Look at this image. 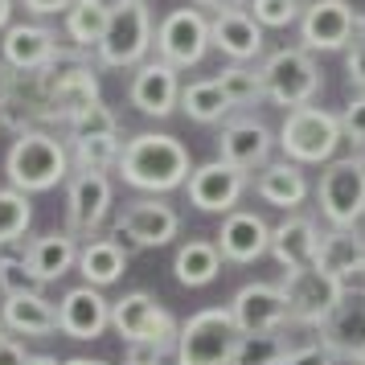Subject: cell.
Masks as SVG:
<instances>
[{"label": "cell", "instance_id": "1", "mask_svg": "<svg viewBox=\"0 0 365 365\" xmlns=\"http://www.w3.org/2000/svg\"><path fill=\"white\" fill-rule=\"evenodd\" d=\"M119 177L132 185V189H144V193H173L189 181V148H185L177 135L168 132H140L132 135L123 152H119Z\"/></svg>", "mask_w": 365, "mask_h": 365}, {"label": "cell", "instance_id": "2", "mask_svg": "<svg viewBox=\"0 0 365 365\" xmlns=\"http://www.w3.org/2000/svg\"><path fill=\"white\" fill-rule=\"evenodd\" d=\"M4 177L17 193H46L53 185L70 177V148L66 140L50 128H34V132L13 135L9 156H4Z\"/></svg>", "mask_w": 365, "mask_h": 365}, {"label": "cell", "instance_id": "3", "mask_svg": "<svg viewBox=\"0 0 365 365\" xmlns=\"http://www.w3.org/2000/svg\"><path fill=\"white\" fill-rule=\"evenodd\" d=\"M152 41H156V21L148 0H111V17L103 41L95 46V58L107 70H135L148 62Z\"/></svg>", "mask_w": 365, "mask_h": 365}, {"label": "cell", "instance_id": "4", "mask_svg": "<svg viewBox=\"0 0 365 365\" xmlns=\"http://www.w3.org/2000/svg\"><path fill=\"white\" fill-rule=\"evenodd\" d=\"M341 115L324 107H296L279 123V148L292 165H329L332 152L341 148Z\"/></svg>", "mask_w": 365, "mask_h": 365}, {"label": "cell", "instance_id": "5", "mask_svg": "<svg viewBox=\"0 0 365 365\" xmlns=\"http://www.w3.org/2000/svg\"><path fill=\"white\" fill-rule=\"evenodd\" d=\"M238 324L230 308H201L181 324L173 361L177 365H230L238 349Z\"/></svg>", "mask_w": 365, "mask_h": 365}, {"label": "cell", "instance_id": "6", "mask_svg": "<svg viewBox=\"0 0 365 365\" xmlns=\"http://www.w3.org/2000/svg\"><path fill=\"white\" fill-rule=\"evenodd\" d=\"M316 201L332 230H357L365 217V152L329 160L316 185Z\"/></svg>", "mask_w": 365, "mask_h": 365}, {"label": "cell", "instance_id": "7", "mask_svg": "<svg viewBox=\"0 0 365 365\" xmlns=\"http://www.w3.org/2000/svg\"><path fill=\"white\" fill-rule=\"evenodd\" d=\"M259 74H263L267 103L287 107V111L308 107V103L320 95V86H324V74H320L316 58L304 50V46H283V50L267 53Z\"/></svg>", "mask_w": 365, "mask_h": 365}, {"label": "cell", "instance_id": "8", "mask_svg": "<svg viewBox=\"0 0 365 365\" xmlns=\"http://www.w3.org/2000/svg\"><path fill=\"white\" fill-rule=\"evenodd\" d=\"M41 123H53L50 111V70L17 74L0 70V128L4 132H34Z\"/></svg>", "mask_w": 365, "mask_h": 365}, {"label": "cell", "instance_id": "9", "mask_svg": "<svg viewBox=\"0 0 365 365\" xmlns=\"http://www.w3.org/2000/svg\"><path fill=\"white\" fill-rule=\"evenodd\" d=\"M283 296H287V324H304V329H320L341 304L349 283L336 275L320 271V267H299V271H283Z\"/></svg>", "mask_w": 365, "mask_h": 365}, {"label": "cell", "instance_id": "10", "mask_svg": "<svg viewBox=\"0 0 365 365\" xmlns=\"http://www.w3.org/2000/svg\"><path fill=\"white\" fill-rule=\"evenodd\" d=\"M365 37V13L349 0H308L299 17V41L308 53H336Z\"/></svg>", "mask_w": 365, "mask_h": 365}, {"label": "cell", "instance_id": "11", "mask_svg": "<svg viewBox=\"0 0 365 365\" xmlns=\"http://www.w3.org/2000/svg\"><path fill=\"white\" fill-rule=\"evenodd\" d=\"M156 58L168 62L173 70H189L197 66L201 58L210 53V17L201 13V9H173L160 25H156Z\"/></svg>", "mask_w": 365, "mask_h": 365}, {"label": "cell", "instance_id": "12", "mask_svg": "<svg viewBox=\"0 0 365 365\" xmlns=\"http://www.w3.org/2000/svg\"><path fill=\"white\" fill-rule=\"evenodd\" d=\"M111 329L135 345V341H165V345H177V316L168 312L165 304L148 292H128V296L111 299Z\"/></svg>", "mask_w": 365, "mask_h": 365}, {"label": "cell", "instance_id": "13", "mask_svg": "<svg viewBox=\"0 0 365 365\" xmlns=\"http://www.w3.org/2000/svg\"><path fill=\"white\" fill-rule=\"evenodd\" d=\"M177 234H181V214H177L165 197L128 201V205L119 210L115 226H111V238H123L128 247H140V250L168 247Z\"/></svg>", "mask_w": 365, "mask_h": 365}, {"label": "cell", "instance_id": "14", "mask_svg": "<svg viewBox=\"0 0 365 365\" xmlns=\"http://www.w3.org/2000/svg\"><path fill=\"white\" fill-rule=\"evenodd\" d=\"M115 205V185L107 173H74L66 185V234L70 238H95Z\"/></svg>", "mask_w": 365, "mask_h": 365}, {"label": "cell", "instance_id": "15", "mask_svg": "<svg viewBox=\"0 0 365 365\" xmlns=\"http://www.w3.org/2000/svg\"><path fill=\"white\" fill-rule=\"evenodd\" d=\"M250 189V173L226 165V160H210V165H197L185 181V193L197 205L201 214H234L242 193Z\"/></svg>", "mask_w": 365, "mask_h": 365}, {"label": "cell", "instance_id": "16", "mask_svg": "<svg viewBox=\"0 0 365 365\" xmlns=\"http://www.w3.org/2000/svg\"><path fill=\"white\" fill-rule=\"evenodd\" d=\"M0 58H4V70L37 74V70H53L62 58H66V50L58 46V34H53V29L34 25V21H17V25L4 29Z\"/></svg>", "mask_w": 365, "mask_h": 365}, {"label": "cell", "instance_id": "17", "mask_svg": "<svg viewBox=\"0 0 365 365\" xmlns=\"http://www.w3.org/2000/svg\"><path fill=\"white\" fill-rule=\"evenodd\" d=\"M275 144H279V140H275V132L267 128L263 119L234 115V119H226L222 132H217V160L242 168V173H259L263 165H271V148H275Z\"/></svg>", "mask_w": 365, "mask_h": 365}, {"label": "cell", "instance_id": "18", "mask_svg": "<svg viewBox=\"0 0 365 365\" xmlns=\"http://www.w3.org/2000/svg\"><path fill=\"white\" fill-rule=\"evenodd\" d=\"M128 99L140 115L148 119H168L181 107V70H173L160 58H148L144 66L132 70V83H128Z\"/></svg>", "mask_w": 365, "mask_h": 365}, {"label": "cell", "instance_id": "19", "mask_svg": "<svg viewBox=\"0 0 365 365\" xmlns=\"http://www.w3.org/2000/svg\"><path fill=\"white\" fill-rule=\"evenodd\" d=\"M86 53H74L70 66H58L50 70V111H53V123H70L74 115H83L86 107H95L103 99L99 91V74L83 62Z\"/></svg>", "mask_w": 365, "mask_h": 365}, {"label": "cell", "instance_id": "20", "mask_svg": "<svg viewBox=\"0 0 365 365\" xmlns=\"http://www.w3.org/2000/svg\"><path fill=\"white\" fill-rule=\"evenodd\" d=\"M226 308H230L238 332H283V324H287V296L279 283H247L234 292Z\"/></svg>", "mask_w": 365, "mask_h": 365}, {"label": "cell", "instance_id": "21", "mask_svg": "<svg viewBox=\"0 0 365 365\" xmlns=\"http://www.w3.org/2000/svg\"><path fill=\"white\" fill-rule=\"evenodd\" d=\"M320 345L349 365L365 357V287H345L341 304L320 324Z\"/></svg>", "mask_w": 365, "mask_h": 365}, {"label": "cell", "instance_id": "22", "mask_svg": "<svg viewBox=\"0 0 365 365\" xmlns=\"http://www.w3.org/2000/svg\"><path fill=\"white\" fill-rule=\"evenodd\" d=\"M111 329V299L99 287H70L58 299V332H66L70 341H95Z\"/></svg>", "mask_w": 365, "mask_h": 365}, {"label": "cell", "instance_id": "23", "mask_svg": "<svg viewBox=\"0 0 365 365\" xmlns=\"http://www.w3.org/2000/svg\"><path fill=\"white\" fill-rule=\"evenodd\" d=\"M210 41H214V50L230 58L234 66H255L267 53L263 25L250 17L247 9H230V13L210 17Z\"/></svg>", "mask_w": 365, "mask_h": 365}, {"label": "cell", "instance_id": "24", "mask_svg": "<svg viewBox=\"0 0 365 365\" xmlns=\"http://www.w3.org/2000/svg\"><path fill=\"white\" fill-rule=\"evenodd\" d=\"M214 242H217V250H222L226 263L247 267V263L263 259L267 250H271V226H267V217L255 214V210H234V214L222 217V230H217Z\"/></svg>", "mask_w": 365, "mask_h": 365}, {"label": "cell", "instance_id": "25", "mask_svg": "<svg viewBox=\"0 0 365 365\" xmlns=\"http://www.w3.org/2000/svg\"><path fill=\"white\" fill-rule=\"evenodd\" d=\"M316 250H320V226L312 214H287L279 226H271V259L283 271H299V267L316 263Z\"/></svg>", "mask_w": 365, "mask_h": 365}, {"label": "cell", "instance_id": "26", "mask_svg": "<svg viewBox=\"0 0 365 365\" xmlns=\"http://www.w3.org/2000/svg\"><path fill=\"white\" fill-rule=\"evenodd\" d=\"M250 185H255V197L259 201L279 205V210H287V214H299V205H304L308 193H312L304 168L292 165V160H271V165H263L255 177H250Z\"/></svg>", "mask_w": 365, "mask_h": 365}, {"label": "cell", "instance_id": "27", "mask_svg": "<svg viewBox=\"0 0 365 365\" xmlns=\"http://www.w3.org/2000/svg\"><path fill=\"white\" fill-rule=\"evenodd\" d=\"M21 255H25L37 283H58L62 275H70L78 267V238H70L66 230H53L21 242Z\"/></svg>", "mask_w": 365, "mask_h": 365}, {"label": "cell", "instance_id": "28", "mask_svg": "<svg viewBox=\"0 0 365 365\" xmlns=\"http://www.w3.org/2000/svg\"><path fill=\"white\" fill-rule=\"evenodd\" d=\"M123 271H128V247L111 238V234H95V238H86L78 242V275H83L91 287H111V283L123 279Z\"/></svg>", "mask_w": 365, "mask_h": 365}, {"label": "cell", "instance_id": "29", "mask_svg": "<svg viewBox=\"0 0 365 365\" xmlns=\"http://www.w3.org/2000/svg\"><path fill=\"white\" fill-rule=\"evenodd\" d=\"M0 320L17 336H50L58 332V304H50L41 292H17V296H4Z\"/></svg>", "mask_w": 365, "mask_h": 365}, {"label": "cell", "instance_id": "30", "mask_svg": "<svg viewBox=\"0 0 365 365\" xmlns=\"http://www.w3.org/2000/svg\"><path fill=\"white\" fill-rule=\"evenodd\" d=\"M316 267L349 283L361 275L365 267V234L361 230H324L320 234V250H316Z\"/></svg>", "mask_w": 365, "mask_h": 365}, {"label": "cell", "instance_id": "31", "mask_svg": "<svg viewBox=\"0 0 365 365\" xmlns=\"http://www.w3.org/2000/svg\"><path fill=\"white\" fill-rule=\"evenodd\" d=\"M222 263L226 259H222L214 238H189L173 259V275H177L181 287H205V283H214L222 275Z\"/></svg>", "mask_w": 365, "mask_h": 365}, {"label": "cell", "instance_id": "32", "mask_svg": "<svg viewBox=\"0 0 365 365\" xmlns=\"http://www.w3.org/2000/svg\"><path fill=\"white\" fill-rule=\"evenodd\" d=\"M107 17H111V0H74L66 13V37L74 50H95L103 41V29H107Z\"/></svg>", "mask_w": 365, "mask_h": 365}, {"label": "cell", "instance_id": "33", "mask_svg": "<svg viewBox=\"0 0 365 365\" xmlns=\"http://www.w3.org/2000/svg\"><path fill=\"white\" fill-rule=\"evenodd\" d=\"M181 111L193 123H226L234 107L217 78H197V83L181 86Z\"/></svg>", "mask_w": 365, "mask_h": 365}, {"label": "cell", "instance_id": "34", "mask_svg": "<svg viewBox=\"0 0 365 365\" xmlns=\"http://www.w3.org/2000/svg\"><path fill=\"white\" fill-rule=\"evenodd\" d=\"M70 148V165L78 173H107L119 165L123 140L119 135H91V140H66Z\"/></svg>", "mask_w": 365, "mask_h": 365}, {"label": "cell", "instance_id": "35", "mask_svg": "<svg viewBox=\"0 0 365 365\" xmlns=\"http://www.w3.org/2000/svg\"><path fill=\"white\" fill-rule=\"evenodd\" d=\"M217 83H222V91H226V99H230L234 111H247V107H259V103H267V91H263V74H259V66H226L222 74H214Z\"/></svg>", "mask_w": 365, "mask_h": 365}, {"label": "cell", "instance_id": "36", "mask_svg": "<svg viewBox=\"0 0 365 365\" xmlns=\"http://www.w3.org/2000/svg\"><path fill=\"white\" fill-rule=\"evenodd\" d=\"M29 222H34V205L25 193H17L13 185H4L0 189V250L9 247H21V238L29 230Z\"/></svg>", "mask_w": 365, "mask_h": 365}, {"label": "cell", "instance_id": "37", "mask_svg": "<svg viewBox=\"0 0 365 365\" xmlns=\"http://www.w3.org/2000/svg\"><path fill=\"white\" fill-rule=\"evenodd\" d=\"M287 336L283 332H242L230 365H279L287 357Z\"/></svg>", "mask_w": 365, "mask_h": 365}, {"label": "cell", "instance_id": "38", "mask_svg": "<svg viewBox=\"0 0 365 365\" xmlns=\"http://www.w3.org/2000/svg\"><path fill=\"white\" fill-rule=\"evenodd\" d=\"M37 287H41V283L34 279V271L25 263L21 247L0 250V292H4V296H17V292H37Z\"/></svg>", "mask_w": 365, "mask_h": 365}, {"label": "cell", "instance_id": "39", "mask_svg": "<svg viewBox=\"0 0 365 365\" xmlns=\"http://www.w3.org/2000/svg\"><path fill=\"white\" fill-rule=\"evenodd\" d=\"M66 128H70V140H91V135H119V115L99 99L95 107H86L83 115L70 119Z\"/></svg>", "mask_w": 365, "mask_h": 365}, {"label": "cell", "instance_id": "40", "mask_svg": "<svg viewBox=\"0 0 365 365\" xmlns=\"http://www.w3.org/2000/svg\"><path fill=\"white\" fill-rule=\"evenodd\" d=\"M247 13L259 21L263 29H287L292 21L304 17V0H250Z\"/></svg>", "mask_w": 365, "mask_h": 365}, {"label": "cell", "instance_id": "41", "mask_svg": "<svg viewBox=\"0 0 365 365\" xmlns=\"http://www.w3.org/2000/svg\"><path fill=\"white\" fill-rule=\"evenodd\" d=\"M341 135L353 148H365V95H353L341 111Z\"/></svg>", "mask_w": 365, "mask_h": 365}, {"label": "cell", "instance_id": "42", "mask_svg": "<svg viewBox=\"0 0 365 365\" xmlns=\"http://www.w3.org/2000/svg\"><path fill=\"white\" fill-rule=\"evenodd\" d=\"M173 349L177 345H165V341H135L123 349V365H165Z\"/></svg>", "mask_w": 365, "mask_h": 365}, {"label": "cell", "instance_id": "43", "mask_svg": "<svg viewBox=\"0 0 365 365\" xmlns=\"http://www.w3.org/2000/svg\"><path fill=\"white\" fill-rule=\"evenodd\" d=\"M336 357H332L329 349L320 345V341H312V345H296L287 349V357H283L279 365H332Z\"/></svg>", "mask_w": 365, "mask_h": 365}, {"label": "cell", "instance_id": "44", "mask_svg": "<svg viewBox=\"0 0 365 365\" xmlns=\"http://www.w3.org/2000/svg\"><path fill=\"white\" fill-rule=\"evenodd\" d=\"M345 74H349V86H357L365 95V37H357L345 53Z\"/></svg>", "mask_w": 365, "mask_h": 365}, {"label": "cell", "instance_id": "45", "mask_svg": "<svg viewBox=\"0 0 365 365\" xmlns=\"http://www.w3.org/2000/svg\"><path fill=\"white\" fill-rule=\"evenodd\" d=\"M29 357L34 353H25V345H21L17 336H0V365H29Z\"/></svg>", "mask_w": 365, "mask_h": 365}, {"label": "cell", "instance_id": "46", "mask_svg": "<svg viewBox=\"0 0 365 365\" xmlns=\"http://www.w3.org/2000/svg\"><path fill=\"white\" fill-rule=\"evenodd\" d=\"M70 4H74V0H25V9H29L34 17H58V13L66 17Z\"/></svg>", "mask_w": 365, "mask_h": 365}, {"label": "cell", "instance_id": "47", "mask_svg": "<svg viewBox=\"0 0 365 365\" xmlns=\"http://www.w3.org/2000/svg\"><path fill=\"white\" fill-rule=\"evenodd\" d=\"M193 4H197V9H210V13H230V9H247L250 0H193Z\"/></svg>", "mask_w": 365, "mask_h": 365}, {"label": "cell", "instance_id": "48", "mask_svg": "<svg viewBox=\"0 0 365 365\" xmlns=\"http://www.w3.org/2000/svg\"><path fill=\"white\" fill-rule=\"evenodd\" d=\"M13 25V0H0V29Z\"/></svg>", "mask_w": 365, "mask_h": 365}, {"label": "cell", "instance_id": "49", "mask_svg": "<svg viewBox=\"0 0 365 365\" xmlns=\"http://www.w3.org/2000/svg\"><path fill=\"white\" fill-rule=\"evenodd\" d=\"M29 365H62V361H58V357H50V353H34V357H29Z\"/></svg>", "mask_w": 365, "mask_h": 365}, {"label": "cell", "instance_id": "50", "mask_svg": "<svg viewBox=\"0 0 365 365\" xmlns=\"http://www.w3.org/2000/svg\"><path fill=\"white\" fill-rule=\"evenodd\" d=\"M62 365H107V361H95V357H70V361H62Z\"/></svg>", "mask_w": 365, "mask_h": 365}, {"label": "cell", "instance_id": "51", "mask_svg": "<svg viewBox=\"0 0 365 365\" xmlns=\"http://www.w3.org/2000/svg\"><path fill=\"white\" fill-rule=\"evenodd\" d=\"M4 332H9V329H4V320H0V336H4Z\"/></svg>", "mask_w": 365, "mask_h": 365}, {"label": "cell", "instance_id": "52", "mask_svg": "<svg viewBox=\"0 0 365 365\" xmlns=\"http://www.w3.org/2000/svg\"><path fill=\"white\" fill-rule=\"evenodd\" d=\"M353 365H365V357H361V361H353Z\"/></svg>", "mask_w": 365, "mask_h": 365}, {"label": "cell", "instance_id": "53", "mask_svg": "<svg viewBox=\"0 0 365 365\" xmlns=\"http://www.w3.org/2000/svg\"><path fill=\"white\" fill-rule=\"evenodd\" d=\"M361 279H365V267H361Z\"/></svg>", "mask_w": 365, "mask_h": 365}]
</instances>
